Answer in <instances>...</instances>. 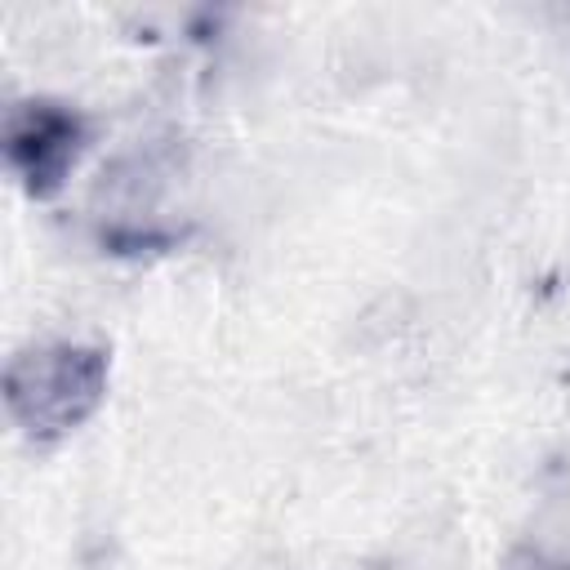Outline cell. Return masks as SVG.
<instances>
[{"mask_svg": "<svg viewBox=\"0 0 570 570\" xmlns=\"http://www.w3.org/2000/svg\"><path fill=\"white\" fill-rule=\"evenodd\" d=\"M107 352L89 343H40L9 361L4 405L36 445L71 436L107 396Z\"/></svg>", "mask_w": 570, "mask_h": 570, "instance_id": "cell-1", "label": "cell"}, {"mask_svg": "<svg viewBox=\"0 0 570 570\" xmlns=\"http://www.w3.org/2000/svg\"><path fill=\"white\" fill-rule=\"evenodd\" d=\"M85 116L67 102H49V98H31L18 102L4 120V151L13 174L22 178L27 196L49 200L67 174L76 169L80 151H85Z\"/></svg>", "mask_w": 570, "mask_h": 570, "instance_id": "cell-2", "label": "cell"}]
</instances>
